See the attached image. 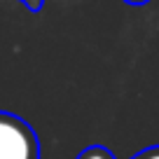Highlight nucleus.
<instances>
[{"mask_svg":"<svg viewBox=\"0 0 159 159\" xmlns=\"http://www.w3.org/2000/svg\"><path fill=\"white\" fill-rule=\"evenodd\" d=\"M131 159H159V145H152V148L140 150V152L134 154Z\"/></svg>","mask_w":159,"mask_h":159,"instance_id":"obj_3","label":"nucleus"},{"mask_svg":"<svg viewBox=\"0 0 159 159\" xmlns=\"http://www.w3.org/2000/svg\"><path fill=\"white\" fill-rule=\"evenodd\" d=\"M26 5V10L28 12H40L42 10V5H45V0H21Z\"/></svg>","mask_w":159,"mask_h":159,"instance_id":"obj_4","label":"nucleus"},{"mask_svg":"<svg viewBox=\"0 0 159 159\" xmlns=\"http://www.w3.org/2000/svg\"><path fill=\"white\" fill-rule=\"evenodd\" d=\"M77 159H115V154L103 145H89L87 150L77 154Z\"/></svg>","mask_w":159,"mask_h":159,"instance_id":"obj_2","label":"nucleus"},{"mask_svg":"<svg viewBox=\"0 0 159 159\" xmlns=\"http://www.w3.org/2000/svg\"><path fill=\"white\" fill-rule=\"evenodd\" d=\"M124 2H129V5H145V2H150V0H124Z\"/></svg>","mask_w":159,"mask_h":159,"instance_id":"obj_5","label":"nucleus"},{"mask_svg":"<svg viewBox=\"0 0 159 159\" xmlns=\"http://www.w3.org/2000/svg\"><path fill=\"white\" fill-rule=\"evenodd\" d=\"M0 159H40V140L26 119L0 110Z\"/></svg>","mask_w":159,"mask_h":159,"instance_id":"obj_1","label":"nucleus"}]
</instances>
